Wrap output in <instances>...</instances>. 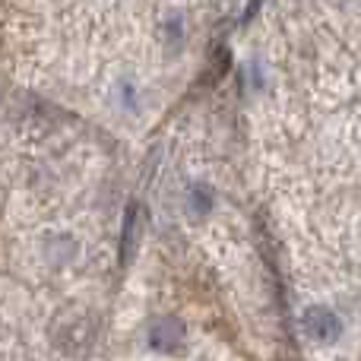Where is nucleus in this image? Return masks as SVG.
Here are the masks:
<instances>
[{
  "mask_svg": "<svg viewBox=\"0 0 361 361\" xmlns=\"http://www.w3.org/2000/svg\"><path fill=\"white\" fill-rule=\"evenodd\" d=\"M187 343V326L178 317H162L152 324L149 330V345L156 352H180V345Z\"/></svg>",
  "mask_w": 361,
  "mask_h": 361,
  "instance_id": "nucleus-3",
  "label": "nucleus"
},
{
  "mask_svg": "<svg viewBox=\"0 0 361 361\" xmlns=\"http://www.w3.org/2000/svg\"><path fill=\"white\" fill-rule=\"evenodd\" d=\"M260 4H263V0H250V4H247V13L241 16V23H250V19H254V13L260 10Z\"/></svg>",
  "mask_w": 361,
  "mask_h": 361,
  "instance_id": "nucleus-5",
  "label": "nucleus"
},
{
  "mask_svg": "<svg viewBox=\"0 0 361 361\" xmlns=\"http://www.w3.org/2000/svg\"><path fill=\"white\" fill-rule=\"evenodd\" d=\"M143 219H146V209L143 203L133 200L124 212V231H121V267H130L133 254L140 247V238H143Z\"/></svg>",
  "mask_w": 361,
  "mask_h": 361,
  "instance_id": "nucleus-2",
  "label": "nucleus"
},
{
  "mask_svg": "<svg viewBox=\"0 0 361 361\" xmlns=\"http://www.w3.org/2000/svg\"><path fill=\"white\" fill-rule=\"evenodd\" d=\"M212 206H216L212 187L209 184H190V190H187V209H190V216L206 219L212 212Z\"/></svg>",
  "mask_w": 361,
  "mask_h": 361,
  "instance_id": "nucleus-4",
  "label": "nucleus"
},
{
  "mask_svg": "<svg viewBox=\"0 0 361 361\" xmlns=\"http://www.w3.org/2000/svg\"><path fill=\"white\" fill-rule=\"evenodd\" d=\"M301 326H305L307 339L320 345H333L343 336V320H339L336 311H330L326 305H311L305 314H301Z\"/></svg>",
  "mask_w": 361,
  "mask_h": 361,
  "instance_id": "nucleus-1",
  "label": "nucleus"
}]
</instances>
